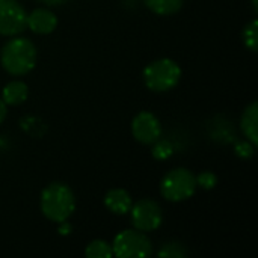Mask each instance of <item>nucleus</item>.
I'll list each match as a JSON object with an SVG mask.
<instances>
[{
	"mask_svg": "<svg viewBox=\"0 0 258 258\" xmlns=\"http://www.w3.org/2000/svg\"><path fill=\"white\" fill-rule=\"evenodd\" d=\"M85 255L88 258H110L113 255L112 245L104 240H94L86 246Z\"/></svg>",
	"mask_w": 258,
	"mask_h": 258,
	"instance_id": "14",
	"label": "nucleus"
},
{
	"mask_svg": "<svg viewBox=\"0 0 258 258\" xmlns=\"http://www.w3.org/2000/svg\"><path fill=\"white\" fill-rule=\"evenodd\" d=\"M5 118H6V104H5V101L0 98V124L3 122Z\"/></svg>",
	"mask_w": 258,
	"mask_h": 258,
	"instance_id": "20",
	"label": "nucleus"
},
{
	"mask_svg": "<svg viewBox=\"0 0 258 258\" xmlns=\"http://www.w3.org/2000/svg\"><path fill=\"white\" fill-rule=\"evenodd\" d=\"M236 153H237V156L248 159L254 154V145H249L248 142H240L236 147Z\"/></svg>",
	"mask_w": 258,
	"mask_h": 258,
	"instance_id": "19",
	"label": "nucleus"
},
{
	"mask_svg": "<svg viewBox=\"0 0 258 258\" xmlns=\"http://www.w3.org/2000/svg\"><path fill=\"white\" fill-rule=\"evenodd\" d=\"M257 116H258V106L257 101H252L243 112L242 119H240V127L243 135L246 136V139L255 147L258 144V125H257Z\"/></svg>",
	"mask_w": 258,
	"mask_h": 258,
	"instance_id": "11",
	"label": "nucleus"
},
{
	"mask_svg": "<svg viewBox=\"0 0 258 258\" xmlns=\"http://www.w3.org/2000/svg\"><path fill=\"white\" fill-rule=\"evenodd\" d=\"M132 224L135 230L142 233H150L162 225L163 215L160 206L153 200H141L130 209Z\"/></svg>",
	"mask_w": 258,
	"mask_h": 258,
	"instance_id": "6",
	"label": "nucleus"
},
{
	"mask_svg": "<svg viewBox=\"0 0 258 258\" xmlns=\"http://www.w3.org/2000/svg\"><path fill=\"white\" fill-rule=\"evenodd\" d=\"M243 41H245V45L252 51L255 53L258 48V23L257 20H252L243 30Z\"/></svg>",
	"mask_w": 258,
	"mask_h": 258,
	"instance_id": "15",
	"label": "nucleus"
},
{
	"mask_svg": "<svg viewBox=\"0 0 258 258\" xmlns=\"http://www.w3.org/2000/svg\"><path fill=\"white\" fill-rule=\"evenodd\" d=\"M0 60L9 74L23 76L33 70L36 63V48L26 38H14L3 45Z\"/></svg>",
	"mask_w": 258,
	"mask_h": 258,
	"instance_id": "2",
	"label": "nucleus"
},
{
	"mask_svg": "<svg viewBox=\"0 0 258 258\" xmlns=\"http://www.w3.org/2000/svg\"><path fill=\"white\" fill-rule=\"evenodd\" d=\"M252 5H254V8L257 9V6H258V0H252Z\"/></svg>",
	"mask_w": 258,
	"mask_h": 258,
	"instance_id": "22",
	"label": "nucleus"
},
{
	"mask_svg": "<svg viewBox=\"0 0 258 258\" xmlns=\"http://www.w3.org/2000/svg\"><path fill=\"white\" fill-rule=\"evenodd\" d=\"M112 251L118 258H145L151 254V242L142 231L125 230L113 239Z\"/></svg>",
	"mask_w": 258,
	"mask_h": 258,
	"instance_id": "5",
	"label": "nucleus"
},
{
	"mask_svg": "<svg viewBox=\"0 0 258 258\" xmlns=\"http://www.w3.org/2000/svg\"><path fill=\"white\" fill-rule=\"evenodd\" d=\"M104 204L113 215H125L133 206L130 194L124 189L109 190L104 197Z\"/></svg>",
	"mask_w": 258,
	"mask_h": 258,
	"instance_id": "10",
	"label": "nucleus"
},
{
	"mask_svg": "<svg viewBox=\"0 0 258 258\" xmlns=\"http://www.w3.org/2000/svg\"><path fill=\"white\" fill-rule=\"evenodd\" d=\"M132 133L138 142L150 145L160 139L162 125L151 112H141L132 122Z\"/></svg>",
	"mask_w": 258,
	"mask_h": 258,
	"instance_id": "8",
	"label": "nucleus"
},
{
	"mask_svg": "<svg viewBox=\"0 0 258 258\" xmlns=\"http://www.w3.org/2000/svg\"><path fill=\"white\" fill-rule=\"evenodd\" d=\"M181 77L178 63L172 59H159L144 70V82L154 92H165L177 86Z\"/></svg>",
	"mask_w": 258,
	"mask_h": 258,
	"instance_id": "3",
	"label": "nucleus"
},
{
	"mask_svg": "<svg viewBox=\"0 0 258 258\" xmlns=\"http://www.w3.org/2000/svg\"><path fill=\"white\" fill-rule=\"evenodd\" d=\"M187 255V251L184 249L183 245L177 243V242H171L166 243L160 251H159V257L160 258H183Z\"/></svg>",
	"mask_w": 258,
	"mask_h": 258,
	"instance_id": "16",
	"label": "nucleus"
},
{
	"mask_svg": "<svg viewBox=\"0 0 258 258\" xmlns=\"http://www.w3.org/2000/svg\"><path fill=\"white\" fill-rule=\"evenodd\" d=\"M154 144L156 145L153 148V156L157 160H165V159H168L174 153V147L168 141H156Z\"/></svg>",
	"mask_w": 258,
	"mask_h": 258,
	"instance_id": "17",
	"label": "nucleus"
},
{
	"mask_svg": "<svg viewBox=\"0 0 258 258\" xmlns=\"http://www.w3.org/2000/svg\"><path fill=\"white\" fill-rule=\"evenodd\" d=\"M41 2L45 3V5H50V6H57V5H60V3H63L67 0H41Z\"/></svg>",
	"mask_w": 258,
	"mask_h": 258,
	"instance_id": "21",
	"label": "nucleus"
},
{
	"mask_svg": "<svg viewBox=\"0 0 258 258\" xmlns=\"http://www.w3.org/2000/svg\"><path fill=\"white\" fill-rule=\"evenodd\" d=\"M197 184L200 186V187H203V189H213L216 184H218V177L213 174V172H209V171H206V172H201L198 177H197Z\"/></svg>",
	"mask_w": 258,
	"mask_h": 258,
	"instance_id": "18",
	"label": "nucleus"
},
{
	"mask_svg": "<svg viewBox=\"0 0 258 258\" xmlns=\"http://www.w3.org/2000/svg\"><path fill=\"white\" fill-rule=\"evenodd\" d=\"M27 95H29V88L21 80L9 82L2 91V100L5 101V104H11V106L21 104L23 101H26Z\"/></svg>",
	"mask_w": 258,
	"mask_h": 258,
	"instance_id": "12",
	"label": "nucleus"
},
{
	"mask_svg": "<svg viewBox=\"0 0 258 258\" xmlns=\"http://www.w3.org/2000/svg\"><path fill=\"white\" fill-rule=\"evenodd\" d=\"M147 8L159 15H171L180 11L183 0H144Z\"/></svg>",
	"mask_w": 258,
	"mask_h": 258,
	"instance_id": "13",
	"label": "nucleus"
},
{
	"mask_svg": "<svg viewBox=\"0 0 258 258\" xmlns=\"http://www.w3.org/2000/svg\"><path fill=\"white\" fill-rule=\"evenodd\" d=\"M76 200L68 186L63 183H51L41 194V212L53 222L63 224L74 212Z\"/></svg>",
	"mask_w": 258,
	"mask_h": 258,
	"instance_id": "1",
	"label": "nucleus"
},
{
	"mask_svg": "<svg viewBox=\"0 0 258 258\" xmlns=\"http://www.w3.org/2000/svg\"><path fill=\"white\" fill-rule=\"evenodd\" d=\"M27 27V14L17 0H0V35L14 36Z\"/></svg>",
	"mask_w": 258,
	"mask_h": 258,
	"instance_id": "7",
	"label": "nucleus"
},
{
	"mask_svg": "<svg viewBox=\"0 0 258 258\" xmlns=\"http://www.w3.org/2000/svg\"><path fill=\"white\" fill-rule=\"evenodd\" d=\"M27 26L32 32L39 33V35H47L51 33L56 26H57V18L56 15L48 11V9H35L27 15Z\"/></svg>",
	"mask_w": 258,
	"mask_h": 258,
	"instance_id": "9",
	"label": "nucleus"
},
{
	"mask_svg": "<svg viewBox=\"0 0 258 258\" xmlns=\"http://www.w3.org/2000/svg\"><path fill=\"white\" fill-rule=\"evenodd\" d=\"M197 187V177L184 168L172 169L163 177L160 183V192L163 198L172 203L189 200L195 194Z\"/></svg>",
	"mask_w": 258,
	"mask_h": 258,
	"instance_id": "4",
	"label": "nucleus"
}]
</instances>
